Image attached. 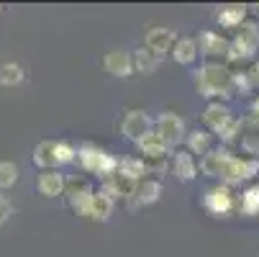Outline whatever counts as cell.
<instances>
[{"label":"cell","instance_id":"cell-1","mask_svg":"<svg viewBox=\"0 0 259 257\" xmlns=\"http://www.w3.org/2000/svg\"><path fill=\"white\" fill-rule=\"evenodd\" d=\"M198 93L203 98H231L234 93V72L221 64V62H210L205 67H200L198 72Z\"/></svg>","mask_w":259,"mask_h":257},{"label":"cell","instance_id":"cell-2","mask_svg":"<svg viewBox=\"0 0 259 257\" xmlns=\"http://www.w3.org/2000/svg\"><path fill=\"white\" fill-rule=\"evenodd\" d=\"M77 160H80L82 170H88L93 175H100V177H108V175H116L118 172V160L110 155V152L100 150L98 144H90V141L82 144L80 150H77Z\"/></svg>","mask_w":259,"mask_h":257},{"label":"cell","instance_id":"cell-3","mask_svg":"<svg viewBox=\"0 0 259 257\" xmlns=\"http://www.w3.org/2000/svg\"><path fill=\"white\" fill-rule=\"evenodd\" d=\"M259 49V23L256 21H246L244 26H239L236 36L231 39V49H229V59L226 62H244L251 59Z\"/></svg>","mask_w":259,"mask_h":257},{"label":"cell","instance_id":"cell-4","mask_svg":"<svg viewBox=\"0 0 259 257\" xmlns=\"http://www.w3.org/2000/svg\"><path fill=\"white\" fill-rule=\"evenodd\" d=\"M93 196H95V188L90 186V182L77 175V177H69L67 180V188H64V198H67V206L80 213V216H88L90 211V203H93Z\"/></svg>","mask_w":259,"mask_h":257},{"label":"cell","instance_id":"cell-5","mask_svg":"<svg viewBox=\"0 0 259 257\" xmlns=\"http://www.w3.org/2000/svg\"><path fill=\"white\" fill-rule=\"evenodd\" d=\"M259 175V160L254 157H231L226 172H224V186H236V182H244V180H251Z\"/></svg>","mask_w":259,"mask_h":257},{"label":"cell","instance_id":"cell-6","mask_svg":"<svg viewBox=\"0 0 259 257\" xmlns=\"http://www.w3.org/2000/svg\"><path fill=\"white\" fill-rule=\"evenodd\" d=\"M121 131L131 139V141H141L146 134H152L154 131V121L146 116L144 111H126L123 121H121Z\"/></svg>","mask_w":259,"mask_h":257},{"label":"cell","instance_id":"cell-7","mask_svg":"<svg viewBox=\"0 0 259 257\" xmlns=\"http://www.w3.org/2000/svg\"><path fill=\"white\" fill-rule=\"evenodd\" d=\"M154 131L169 144V146H177L180 141H182V136H185V121L177 116V114H172V111H164V114H159V119L154 121Z\"/></svg>","mask_w":259,"mask_h":257},{"label":"cell","instance_id":"cell-8","mask_svg":"<svg viewBox=\"0 0 259 257\" xmlns=\"http://www.w3.org/2000/svg\"><path fill=\"white\" fill-rule=\"evenodd\" d=\"M198 49H200V54H205V57H210V59H229L231 42L226 39V36L215 33V31H200Z\"/></svg>","mask_w":259,"mask_h":257},{"label":"cell","instance_id":"cell-9","mask_svg":"<svg viewBox=\"0 0 259 257\" xmlns=\"http://www.w3.org/2000/svg\"><path fill=\"white\" fill-rule=\"evenodd\" d=\"M234 119H236V116H234L221 100L208 103V105H205V111H203V124H205L213 134H218V136L226 131V126H229Z\"/></svg>","mask_w":259,"mask_h":257},{"label":"cell","instance_id":"cell-10","mask_svg":"<svg viewBox=\"0 0 259 257\" xmlns=\"http://www.w3.org/2000/svg\"><path fill=\"white\" fill-rule=\"evenodd\" d=\"M203 206L213 213V216H226L234 208V193L229 186H215L203 196Z\"/></svg>","mask_w":259,"mask_h":257},{"label":"cell","instance_id":"cell-11","mask_svg":"<svg viewBox=\"0 0 259 257\" xmlns=\"http://www.w3.org/2000/svg\"><path fill=\"white\" fill-rule=\"evenodd\" d=\"M103 67L113 78H128V75H134V54L126 49H110L103 57Z\"/></svg>","mask_w":259,"mask_h":257},{"label":"cell","instance_id":"cell-12","mask_svg":"<svg viewBox=\"0 0 259 257\" xmlns=\"http://www.w3.org/2000/svg\"><path fill=\"white\" fill-rule=\"evenodd\" d=\"M231 152L226 146H218V150H210L205 157H200V172L208 177H224L229 162H231Z\"/></svg>","mask_w":259,"mask_h":257},{"label":"cell","instance_id":"cell-13","mask_svg":"<svg viewBox=\"0 0 259 257\" xmlns=\"http://www.w3.org/2000/svg\"><path fill=\"white\" fill-rule=\"evenodd\" d=\"M169 150L172 146L157 134V131H152V134H146L141 141H139V152H141V160H146V162H159V160H167V155H169Z\"/></svg>","mask_w":259,"mask_h":257},{"label":"cell","instance_id":"cell-14","mask_svg":"<svg viewBox=\"0 0 259 257\" xmlns=\"http://www.w3.org/2000/svg\"><path fill=\"white\" fill-rule=\"evenodd\" d=\"M175 44H177V36H175V31L172 28H149L146 31V49H152L154 54H164V52H172L175 49Z\"/></svg>","mask_w":259,"mask_h":257},{"label":"cell","instance_id":"cell-15","mask_svg":"<svg viewBox=\"0 0 259 257\" xmlns=\"http://www.w3.org/2000/svg\"><path fill=\"white\" fill-rule=\"evenodd\" d=\"M172 172L182 182H190V180L198 177V162H195V157H193L190 150H177L172 155Z\"/></svg>","mask_w":259,"mask_h":257},{"label":"cell","instance_id":"cell-16","mask_svg":"<svg viewBox=\"0 0 259 257\" xmlns=\"http://www.w3.org/2000/svg\"><path fill=\"white\" fill-rule=\"evenodd\" d=\"M162 196V182L159 180H141L136 186V193L134 198H128V206L131 208H139V206H152L157 203Z\"/></svg>","mask_w":259,"mask_h":257},{"label":"cell","instance_id":"cell-17","mask_svg":"<svg viewBox=\"0 0 259 257\" xmlns=\"http://www.w3.org/2000/svg\"><path fill=\"white\" fill-rule=\"evenodd\" d=\"M39 193L41 196H47V198H57V196H62L64 193V188H67V180H64V175L59 172V170H41V175H39Z\"/></svg>","mask_w":259,"mask_h":257},{"label":"cell","instance_id":"cell-18","mask_svg":"<svg viewBox=\"0 0 259 257\" xmlns=\"http://www.w3.org/2000/svg\"><path fill=\"white\" fill-rule=\"evenodd\" d=\"M246 13H249L246 6L231 3V6H221L218 13H215V18H218V23L224 26V28H239V26L246 23Z\"/></svg>","mask_w":259,"mask_h":257},{"label":"cell","instance_id":"cell-19","mask_svg":"<svg viewBox=\"0 0 259 257\" xmlns=\"http://www.w3.org/2000/svg\"><path fill=\"white\" fill-rule=\"evenodd\" d=\"M33 165L41 170H57L59 157H57V141H39L33 146Z\"/></svg>","mask_w":259,"mask_h":257},{"label":"cell","instance_id":"cell-20","mask_svg":"<svg viewBox=\"0 0 259 257\" xmlns=\"http://www.w3.org/2000/svg\"><path fill=\"white\" fill-rule=\"evenodd\" d=\"M113 206H116V198H110L108 193L98 191V193L93 196V203H90L88 218H93V222H108L110 213H113Z\"/></svg>","mask_w":259,"mask_h":257},{"label":"cell","instance_id":"cell-21","mask_svg":"<svg viewBox=\"0 0 259 257\" xmlns=\"http://www.w3.org/2000/svg\"><path fill=\"white\" fill-rule=\"evenodd\" d=\"M239 141H241V150L249 157L259 160V124L254 119H244V131H241Z\"/></svg>","mask_w":259,"mask_h":257},{"label":"cell","instance_id":"cell-22","mask_svg":"<svg viewBox=\"0 0 259 257\" xmlns=\"http://www.w3.org/2000/svg\"><path fill=\"white\" fill-rule=\"evenodd\" d=\"M198 39H190V36H182V39H177L175 49H172V59L177 64H193L198 59Z\"/></svg>","mask_w":259,"mask_h":257},{"label":"cell","instance_id":"cell-23","mask_svg":"<svg viewBox=\"0 0 259 257\" xmlns=\"http://www.w3.org/2000/svg\"><path fill=\"white\" fill-rule=\"evenodd\" d=\"M162 64V57L154 54L152 49L146 47H139L134 52V72H141V75H152V72Z\"/></svg>","mask_w":259,"mask_h":257},{"label":"cell","instance_id":"cell-24","mask_svg":"<svg viewBox=\"0 0 259 257\" xmlns=\"http://www.w3.org/2000/svg\"><path fill=\"white\" fill-rule=\"evenodd\" d=\"M118 175H123L134 182H141V180H146L144 175H149V167L139 157H123V160H118Z\"/></svg>","mask_w":259,"mask_h":257},{"label":"cell","instance_id":"cell-25","mask_svg":"<svg viewBox=\"0 0 259 257\" xmlns=\"http://www.w3.org/2000/svg\"><path fill=\"white\" fill-rule=\"evenodd\" d=\"M188 150H190L193 155L205 157V155L210 152V134H208L205 129H195V131H190V134H188Z\"/></svg>","mask_w":259,"mask_h":257},{"label":"cell","instance_id":"cell-26","mask_svg":"<svg viewBox=\"0 0 259 257\" xmlns=\"http://www.w3.org/2000/svg\"><path fill=\"white\" fill-rule=\"evenodd\" d=\"M23 78H26V72H23V67L16 64V62H6L3 67H0V85L16 88V85L23 83Z\"/></svg>","mask_w":259,"mask_h":257},{"label":"cell","instance_id":"cell-27","mask_svg":"<svg viewBox=\"0 0 259 257\" xmlns=\"http://www.w3.org/2000/svg\"><path fill=\"white\" fill-rule=\"evenodd\" d=\"M239 211L246 216H256L259 213V186H251L241 193L239 198Z\"/></svg>","mask_w":259,"mask_h":257},{"label":"cell","instance_id":"cell-28","mask_svg":"<svg viewBox=\"0 0 259 257\" xmlns=\"http://www.w3.org/2000/svg\"><path fill=\"white\" fill-rule=\"evenodd\" d=\"M18 182V167L8 160H0V188L8 191Z\"/></svg>","mask_w":259,"mask_h":257},{"label":"cell","instance_id":"cell-29","mask_svg":"<svg viewBox=\"0 0 259 257\" xmlns=\"http://www.w3.org/2000/svg\"><path fill=\"white\" fill-rule=\"evenodd\" d=\"M57 157H59V165H72L77 160V150L67 141H57Z\"/></svg>","mask_w":259,"mask_h":257},{"label":"cell","instance_id":"cell-30","mask_svg":"<svg viewBox=\"0 0 259 257\" xmlns=\"http://www.w3.org/2000/svg\"><path fill=\"white\" fill-rule=\"evenodd\" d=\"M254 88H251V83H249V78H246V72H234V93H241V95H246V93H251Z\"/></svg>","mask_w":259,"mask_h":257},{"label":"cell","instance_id":"cell-31","mask_svg":"<svg viewBox=\"0 0 259 257\" xmlns=\"http://www.w3.org/2000/svg\"><path fill=\"white\" fill-rule=\"evenodd\" d=\"M11 213H13V206H11V201L0 196V227H3V224L8 222V218H11Z\"/></svg>","mask_w":259,"mask_h":257},{"label":"cell","instance_id":"cell-32","mask_svg":"<svg viewBox=\"0 0 259 257\" xmlns=\"http://www.w3.org/2000/svg\"><path fill=\"white\" fill-rule=\"evenodd\" d=\"M246 78H249L251 88H259V62H254V64L246 69Z\"/></svg>","mask_w":259,"mask_h":257},{"label":"cell","instance_id":"cell-33","mask_svg":"<svg viewBox=\"0 0 259 257\" xmlns=\"http://www.w3.org/2000/svg\"><path fill=\"white\" fill-rule=\"evenodd\" d=\"M251 119H254V121L259 124V98H256V100L251 103Z\"/></svg>","mask_w":259,"mask_h":257}]
</instances>
